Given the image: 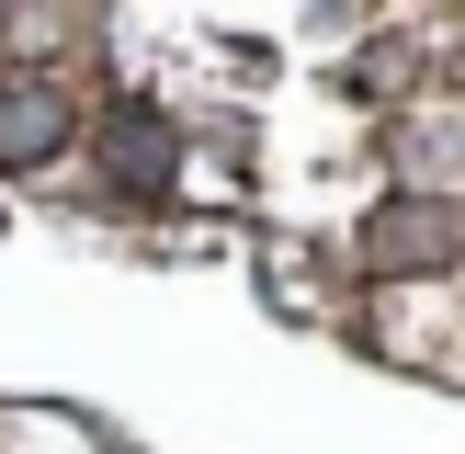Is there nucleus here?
Segmentation results:
<instances>
[{"label":"nucleus","instance_id":"nucleus-1","mask_svg":"<svg viewBox=\"0 0 465 454\" xmlns=\"http://www.w3.org/2000/svg\"><path fill=\"white\" fill-rule=\"evenodd\" d=\"M57 148H68V103L45 80H0V159L35 171V159H57Z\"/></svg>","mask_w":465,"mask_h":454},{"label":"nucleus","instance_id":"nucleus-2","mask_svg":"<svg viewBox=\"0 0 465 454\" xmlns=\"http://www.w3.org/2000/svg\"><path fill=\"white\" fill-rule=\"evenodd\" d=\"M443 250H454L443 204H431V216H420V204H386V216H375V262L386 272H420V262H443Z\"/></svg>","mask_w":465,"mask_h":454},{"label":"nucleus","instance_id":"nucleus-3","mask_svg":"<svg viewBox=\"0 0 465 454\" xmlns=\"http://www.w3.org/2000/svg\"><path fill=\"white\" fill-rule=\"evenodd\" d=\"M114 171L125 182H171V125H159V114H125V125H114Z\"/></svg>","mask_w":465,"mask_h":454}]
</instances>
